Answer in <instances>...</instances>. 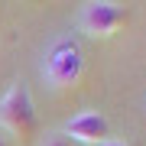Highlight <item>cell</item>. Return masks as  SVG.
<instances>
[{
	"mask_svg": "<svg viewBox=\"0 0 146 146\" xmlns=\"http://www.w3.org/2000/svg\"><path fill=\"white\" fill-rule=\"evenodd\" d=\"M42 146H72V140H68L65 133H49L46 140H42Z\"/></svg>",
	"mask_w": 146,
	"mask_h": 146,
	"instance_id": "obj_5",
	"label": "cell"
},
{
	"mask_svg": "<svg viewBox=\"0 0 146 146\" xmlns=\"http://www.w3.org/2000/svg\"><path fill=\"white\" fill-rule=\"evenodd\" d=\"M127 7L123 3H114V0H91V3L81 7L78 13V26L81 33H88L94 39H107L127 23Z\"/></svg>",
	"mask_w": 146,
	"mask_h": 146,
	"instance_id": "obj_3",
	"label": "cell"
},
{
	"mask_svg": "<svg viewBox=\"0 0 146 146\" xmlns=\"http://www.w3.org/2000/svg\"><path fill=\"white\" fill-rule=\"evenodd\" d=\"M0 146H10V143H7V136H0Z\"/></svg>",
	"mask_w": 146,
	"mask_h": 146,
	"instance_id": "obj_7",
	"label": "cell"
},
{
	"mask_svg": "<svg viewBox=\"0 0 146 146\" xmlns=\"http://www.w3.org/2000/svg\"><path fill=\"white\" fill-rule=\"evenodd\" d=\"M0 130L16 136L20 143H29L36 136V104H33L29 84L16 81L0 98Z\"/></svg>",
	"mask_w": 146,
	"mask_h": 146,
	"instance_id": "obj_2",
	"label": "cell"
},
{
	"mask_svg": "<svg viewBox=\"0 0 146 146\" xmlns=\"http://www.w3.org/2000/svg\"><path fill=\"white\" fill-rule=\"evenodd\" d=\"M68 140H75V143H88V146H98V143H104L110 140V123H107V117L101 114V110H78L75 117H68L65 120V130H62Z\"/></svg>",
	"mask_w": 146,
	"mask_h": 146,
	"instance_id": "obj_4",
	"label": "cell"
},
{
	"mask_svg": "<svg viewBox=\"0 0 146 146\" xmlns=\"http://www.w3.org/2000/svg\"><path fill=\"white\" fill-rule=\"evenodd\" d=\"M81 68H84V52L72 36H58L42 52V62H39V72L49 88H72L81 78Z\"/></svg>",
	"mask_w": 146,
	"mask_h": 146,
	"instance_id": "obj_1",
	"label": "cell"
},
{
	"mask_svg": "<svg viewBox=\"0 0 146 146\" xmlns=\"http://www.w3.org/2000/svg\"><path fill=\"white\" fill-rule=\"evenodd\" d=\"M98 146H127L123 140H114V136H110V140H104V143H98Z\"/></svg>",
	"mask_w": 146,
	"mask_h": 146,
	"instance_id": "obj_6",
	"label": "cell"
}]
</instances>
